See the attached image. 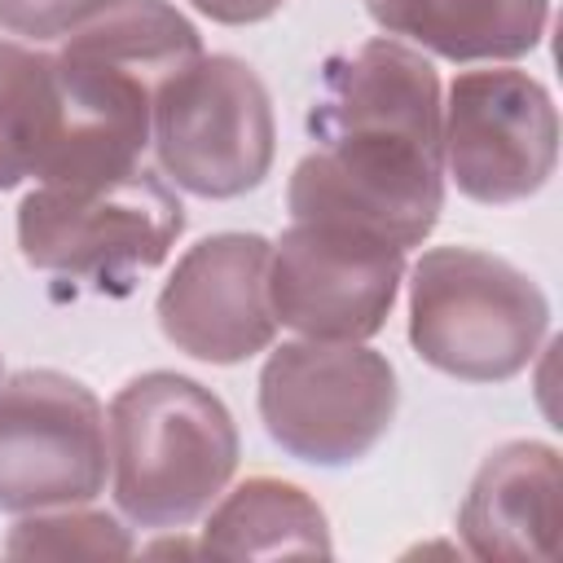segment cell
Segmentation results:
<instances>
[{"label":"cell","mask_w":563,"mask_h":563,"mask_svg":"<svg viewBox=\"0 0 563 563\" xmlns=\"http://www.w3.org/2000/svg\"><path fill=\"white\" fill-rule=\"evenodd\" d=\"M440 75L405 40H365L330 57L308 110L317 141L286 185L295 220H330L378 233L400 251L422 246L444 211Z\"/></svg>","instance_id":"obj_1"},{"label":"cell","mask_w":563,"mask_h":563,"mask_svg":"<svg viewBox=\"0 0 563 563\" xmlns=\"http://www.w3.org/2000/svg\"><path fill=\"white\" fill-rule=\"evenodd\" d=\"M202 57L198 26L167 0H114L53 53L66 150L48 180L114 176L141 163L158 88Z\"/></svg>","instance_id":"obj_2"},{"label":"cell","mask_w":563,"mask_h":563,"mask_svg":"<svg viewBox=\"0 0 563 563\" xmlns=\"http://www.w3.org/2000/svg\"><path fill=\"white\" fill-rule=\"evenodd\" d=\"M114 506L128 523L172 532L211 510L238 471L229 405L189 374L150 369L128 378L106 413Z\"/></svg>","instance_id":"obj_3"},{"label":"cell","mask_w":563,"mask_h":563,"mask_svg":"<svg viewBox=\"0 0 563 563\" xmlns=\"http://www.w3.org/2000/svg\"><path fill=\"white\" fill-rule=\"evenodd\" d=\"M550 334L545 290L479 246H431L409 268V343L462 383L523 374Z\"/></svg>","instance_id":"obj_4"},{"label":"cell","mask_w":563,"mask_h":563,"mask_svg":"<svg viewBox=\"0 0 563 563\" xmlns=\"http://www.w3.org/2000/svg\"><path fill=\"white\" fill-rule=\"evenodd\" d=\"M180 233L185 207L145 163L114 176L40 180L18 207L22 260L97 290H128L141 268H158L172 255Z\"/></svg>","instance_id":"obj_5"},{"label":"cell","mask_w":563,"mask_h":563,"mask_svg":"<svg viewBox=\"0 0 563 563\" xmlns=\"http://www.w3.org/2000/svg\"><path fill=\"white\" fill-rule=\"evenodd\" d=\"M400 405L396 369L365 343L290 339L260 369L268 440L308 466H352L378 449Z\"/></svg>","instance_id":"obj_6"},{"label":"cell","mask_w":563,"mask_h":563,"mask_svg":"<svg viewBox=\"0 0 563 563\" xmlns=\"http://www.w3.org/2000/svg\"><path fill=\"white\" fill-rule=\"evenodd\" d=\"M163 176L198 198H242L264 185L277 154V123L264 79L233 53H202L176 70L150 119Z\"/></svg>","instance_id":"obj_7"},{"label":"cell","mask_w":563,"mask_h":563,"mask_svg":"<svg viewBox=\"0 0 563 563\" xmlns=\"http://www.w3.org/2000/svg\"><path fill=\"white\" fill-rule=\"evenodd\" d=\"M106 405L62 369L0 378V510L88 506L106 493Z\"/></svg>","instance_id":"obj_8"},{"label":"cell","mask_w":563,"mask_h":563,"mask_svg":"<svg viewBox=\"0 0 563 563\" xmlns=\"http://www.w3.org/2000/svg\"><path fill=\"white\" fill-rule=\"evenodd\" d=\"M444 172L471 202L532 198L559 163V110L541 79L515 66L462 70L440 119Z\"/></svg>","instance_id":"obj_9"},{"label":"cell","mask_w":563,"mask_h":563,"mask_svg":"<svg viewBox=\"0 0 563 563\" xmlns=\"http://www.w3.org/2000/svg\"><path fill=\"white\" fill-rule=\"evenodd\" d=\"M400 277L405 251L352 224L295 220L268 251L273 317L303 339H374L391 317Z\"/></svg>","instance_id":"obj_10"},{"label":"cell","mask_w":563,"mask_h":563,"mask_svg":"<svg viewBox=\"0 0 563 563\" xmlns=\"http://www.w3.org/2000/svg\"><path fill=\"white\" fill-rule=\"evenodd\" d=\"M268 251L260 233H211L194 242L158 290L163 339L211 365H238L268 352L277 317L268 303Z\"/></svg>","instance_id":"obj_11"},{"label":"cell","mask_w":563,"mask_h":563,"mask_svg":"<svg viewBox=\"0 0 563 563\" xmlns=\"http://www.w3.org/2000/svg\"><path fill=\"white\" fill-rule=\"evenodd\" d=\"M475 559H550L559 541V449L541 440L497 444L457 510Z\"/></svg>","instance_id":"obj_12"},{"label":"cell","mask_w":563,"mask_h":563,"mask_svg":"<svg viewBox=\"0 0 563 563\" xmlns=\"http://www.w3.org/2000/svg\"><path fill=\"white\" fill-rule=\"evenodd\" d=\"M365 13L449 62H515L550 26V0H365Z\"/></svg>","instance_id":"obj_13"},{"label":"cell","mask_w":563,"mask_h":563,"mask_svg":"<svg viewBox=\"0 0 563 563\" xmlns=\"http://www.w3.org/2000/svg\"><path fill=\"white\" fill-rule=\"evenodd\" d=\"M198 550L224 559L334 554L330 519L317 497L277 475H251L211 501Z\"/></svg>","instance_id":"obj_14"},{"label":"cell","mask_w":563,"mask_h":563,"mask_svg":"<svg viewBox=\"0 0 563 563\" xmlns=\"http://www.w3.org/2000/svg\"><path fill=\"white\" fill-rule=\"evenodd\" d=\"M66 150V97L53 53L0 40V189L48 180Z\"/></svg>","instance_id":"obj_15"},{"label":"cell","mask_w":563,"mask_h":563,"mask_svg":"<svg viewBox=\"0 0 563 563\" xmlns=\"http://www.w3.org/2000/svg\"><path fill=\"white\" fill-rule=\"evenodd\" d=\"M9 554H88V559H128L132 532L106 515V510H84V506H53V510H26L9 537H4Z\"/></svg>","instance_id":"obj_16"},{"label":"cell","mask_w":563,"mask_h":563,"mask_svg":"<svg viewBox=\"0 0 563 563\" xmlns=\"http://www.w3.org/2000/svg\"><path fill=\"white\" fill-rule=\"evenodd\" d=\"M114 0H0V31L22 40H66L70 31L88 26Z\"/></svg>","instance_id":"obj_17"},{"label":"cell","mask_w":563,"mask_h":563,"mask_svg":"<svg viewBox=\"0 0 563 563\" xmlns=\"http://www.w3.org/2000/svg\"><path fill=\"white\" fill-rule=\"evenodd\" d=\"M202 18L220 22V26H251V22H264L273 18L286 0H189Z\"/></svg>","instance_id":"obj_18"},{"label":"cell","mask_w":563,"mask_h":563,"mask_svg":"<svg viewBox=\"0 0 563 563\" xmlns=\"http://www.w3.org/2000/svg\"><path fill=\"white\" fill-rule=\"evenodd\" d=\"M0 378H4V361H0Z\"/></svg>","instance_id":"obj_19"}]
</instances>
